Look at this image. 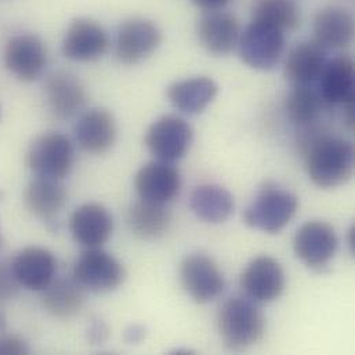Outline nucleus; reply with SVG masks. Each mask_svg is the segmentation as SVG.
Listing matches in <instances>:
<instances>
[{
	"label": "nucleus",
	"mask_w": 355,
	"mask_h": 355,
	"mask_svg": "<svg viewBox=\"0 0 355 355\" xmlns=\"http://www.w3.org/2000/svg\"><path fill=\"white\" fill-rule=\"evenodd\" d=\"M306 171L321 188L346 184L354 173V147L346 139L331 136L315 126L304 128L300 139Z\"/></svg>",
	"instance_id": "1"
},
{
	"label": "nucleus",
	"mask_w": 355,
	"mask_h": 355,
	"mask_svg": "<svg viewBox=\"0 0 355 355\" xmlns=\"http://www.w3.org/2000/svg\"><path fill=\"white\" fill-rule=\"evenodd\" d=\"M217 328L225 347L238 352L261 340L266 320L253 300L231 297L218 310Z\"/></svg>",
	"instance_id": "2"
},
{
	"label": "nucleus",
	"mask_w": 355,
	"mask_h": 355,
	"mask_svg": "<svg viewBox=\"0 0 355 355\" xmlns=\"http://www.w3.org/2000/svg\"><path fill=\"white\" fill-rule=\"evenodd\" d=\"M297 209L299 199L296 195L268 181L260 187L256 198L246 209L245 223L263 232L277 234L291 223Z\"/></svg>",
	"instance_id": "3"
},
{
	"label": "nucleus",
	"mask_w": 355,
	"mask_h": 355,
	"mask_svg": "<svg viewBox=\"0 0 355 355\" xmlns=\"http://www.w3.org/2000/svg\"><path fill=\"white\" fill-rule=\"evenodd\" d=\"M26 165L36 178L62 180L75 165L73 144L58 132L39 135L28 148Z\"/></svg>",
	"instance_id": "4"
},
{
	"label": "nucleus",
	"mask_w": 355,
	"mask_h": 355,
	"mask_svg": "<svg viewBox=\"0 0 355 355\" xmlns=\"http://www.w3.org/2000/svg\"><path fill=\"white\" fill-rule=\"evenodd\" d=\"M238 50L250 68L268 71L277 67L285 51V32L277 26L252 21L241 33Z\"/></svg>",
	"instance_id": "5"
},
{
	"label": "nucleus",
	"mask_w": 355,
	"mask_h": 355,
	"mask_svg": "<svg viewBox=\"0 0 355 355\" xmlns=\"http://www.w3.org/2000/svg\"><path fill=\"white\" fill-rule=\"evenodd\" d=\"M125 277L126 272L121 261L100 248L85 250L73 266V279L83 289L97 293L118 289Z\"/></svg>",
	"instance_id": "6"
},
{
	"label": "nucleus",
	"mask_w": 355,
	"mask_h": 355,
	"mask_svg": "<svg viewBox=\"0 0 355 355\" xmlns=\"http://www.w3.org/2000/svg\"><path fill=\"white\" fill-rule=\"evenodd\" d=\"M162 43L161 29L150 19L130 18L123 21L115 37V57L126 65L139 64L151 57Z\"/></svg>",
	"instance_id": "7"
},
{
	"label": "nucleus",
	"mask_w": 355,
	"mask_h": 355,
	"mask_svg": "<svg viewBox=\"0 0 355 355\" xmlns=\"http://www.w3.org/2000/svg\"><path fill=\"white\" fill-rule=\"evenodd\" d=\"M192 139V128L185 119L176 115H165L150 126L144 141L148 151L158 161L173 164L187 155Z\"/></svg>",
	"instance_id": "8"
},
{
	"label": "nucleus",
	"mask_w": 355,
	"mask_h": 355,
	"mask_svg": "<svg viewBox=\"0 0 355 355\" xmlns=\"http://www.w3.org/2000/svg\"><path fill=\"white\" fill-rule=\"evenodd\" d=\"M49 62L44 42L33 33H19L8 39L4 47L6 68L22 82L37 80Z\"/></svg>",
	"instance_id": "9"
},
{
	"label": "nucleus",
	"mask_w": 355,
	"mask_h": 355,
	"mask_svg": "<svg viewBox=\"0 0 355 355\" xmlns=\"http://www.w3.org/2000/svg\"><path fill=\"white\" fill-rule=\"evenodd\" d=\"M180 278L185 292L198 304H206L217 299L225 281L217 264L205 254L187 256L180 267Z\"/></svg>",
	"instance_id": "10"
},
{
	"label": "nucleus",
	"mask_w": 355,
	"mask_h": 355,
	"mask_svg": "<svg viewBox=\"0 0 355 355\" xmlns=\"http://www.w3.org/2000/svg\"><path fill=\"white\" fill-rule=\"evenodd\" d=\"M62 54L76 62L100 60L110 47L107 31L94 19H73L62 39Z\"/></svg>",
	"instance_id": "11"
},
{
	"label": "nucleus",
	"mask_w": 355,
	"mask_h": 355,
	"mask_svg": "<svg viewBox=\"0 0 355 355\" xmlns=\"http://www.w3.org/2000/svg\"><path fill=\"white\" fill-rule=\"evenodd\" d=\"M293 249L296 256L309 267L322 270L338 252L335 228L325 221H309L297 230Z\"/></svg>",
	"instance_id": "12"
},
{
	"label": "nucleus",
	"mask_w": 355,
	"mask_h": 355,
	"mask_svg": "<svg viewBox=\"0 0 355 355\" xmlns=\"http://www.w3.org/2000/svg\"><path fill=\"white\" fill-rule=\"evenodd\" d=\"M241 286L250 300L271 303L285 289V272L275 259L260 256L252 260L242 272Z\"/></svg>",
	"instance_id": "13"
},
{
	"label": "nucleus",
	"mask_w": 355,
	"mask_h": 355,
	"mask_svg": "<svg viewBox=\"0 0 355 355\" xmlns=\"http://www.w3.org/2000/svg\"><path fill=\"white\" fill-rule=\"evenodd\" d=\"M46 103L50 114L58 121H68L80 114L87 101V92L78 76L58 71L46 82Z\"/></svg>",
	"instance_id": "14"
},
{
	"label": "nucleus",
	"mask_w": 355,
	"mask_h": 355,
	"mask_svg": "<svg viewBox=\"0 0 355 355\" xmlns=\"http://www.w3.org/2000/svg\"><path fill=\"white\" fill-rule=\"evenodd\" d=\"M135 188L140 199L166 205L178 198L181 176L178 168L171 162H150L137 172Z\"/></svg>",
	"instance_id": "15"
},
{
	"label": "nucleus",
	"mask_w": 355,
	"mask_h": 355,
	"mask_svg": "<svg viewBox=\"0 0 355 355\" xmlns=\"http://www.w3.org/2000/svg\"><path fill=\"white\" fill-rule=\"evenodd\" d=\"M118 136L114 115L104 108H92L83 112L75 125V139L78 146L93 155L108 153Z\"/></svg>",
	"instance_id": "16"
},
{
	"label": "nucleus",
	"mask_w": 355,
	"mask_h": 355,
	"mask_svg": "<svg viewBox=\"0 0 355 355\" xmlns=\"http://www.w3.org/2000/svg\"><path fill=\"white\" fill-rule=\"evenodd\" d=\"M10 270L18 285L28 291L43 292L54 281L57 261L47 249L31 246L14 257Z\"/></svg>",
	"instance_id": "17"
},
{
	"label": "nucleus",
	"mask_w": 355,
	"mask_h": 355,
	"mask_svg": "<svg viewBox=\"0 0 355 355\" xmlns=\"http://www.w3.org/2000/svg\"><path fill=\"white\" fill-rule=\"evenodd\" d=\"M196 32L206 51L214 55H227L238 47L242 29L235 15L217 10L206 11L202 15Z\"/></svg>",
	"instance_id": "18"
},
{
	"label": "nucleus",
	"mask_w": 355,
	"mask_h": 355,
	"mask_svg": "<svg viewBox=\"0 0 355 355\" xmlns=\"http://www.w3.org/2000/svg\"><path fill=\"white\" fill-rule=\"evenodd\" d=\"M69 231L79 245L87 249L101 248L112 235V216L103 205L85 203L72 213Z\"/></svg>",
	"instance_id": "19"
},
{
	"label": "nucleus",
	"mask_w": 355,
	"mask_h": 355,
	"mask_svg": "<svg viewBox=\"0 0 355 355\" xmlns=\"http://www.w3.org/2000/svg\"><path fill=\"white\" fill-rule=\"evenodd\" d=\"M354 61L349 55H338L328 60L320 78L318 90L329 105H345L354 101Z\"/></svg>",
	"instance_id": "20"
},
{
	"label": "nucleus",
	"mask_w": 355,
	"mask_h": 355,
	"mask_svg": "<svg viewBox=\"0 0 355 355\" xmlns=\"http://www.w3.org/2000/svg\"><path fill=\"white\" fill-rule=\"evenodd\" d=\"M328 49L315 39L297 43L288 54L284 73L292 85L315 83L328 61Z\"/></svg>",
	"instance_id": "21"
},
{
	"label": "nucleus",
	"mask_w": 355,
	"mask_h": 355,
	"mask_svg": "<svg viewBox=\"0 0 355 355\" xmlns=\"http://www.w3.org/2000/svg\"><path fill=\"white\" fill-rule=\"evenodd\" d=\"M68 200V192L61 180L47 178H33L24 191V203L36 217L53 221Z\"/></svg>",
	"instance_id": "22"
},
{
	"label": "nucleus",
	"mask_w": 355,
	"mask_h": 355,
	"mask_svg": "<svg viewBox=\"0 0 355 355\" xmlns=\"http://www.w3.org/2000/svg\"><path fill=\"white\" fill-rule=\"evenodd\" d=\"M314 33V39L325 49H345L354 37V18L343 7H325L315 15Z\"/></svg>",
	"instance_id": "23"
},
{
	"label": "nucleus",
	"mask_w": 355,
	"mask_h": 355,
	"mask_svg": "<svg viewBox=\"0 0 355 355\" xmlns=\"http://www.w3.org/2000/svg\"><path fill=\"white\" fill-rule=\"evenodd\" d=\"M218 93L217 83L207 76H195L173 83L168 89L169 101L184 114L203 112Z\"/></svg>",
	"instance_id": "24"
},
{
	"label": "nucleus",
	"mask_w": 355,
	"mask_h": 355,
	"mask_svg": "<svg viewBox=\"0 0 355 355\" xmlns=\"http://www.w3.org/2000/svg\"><path fill=\"white\" fill-rule=\"evenodd\" d=\"M193 214L210 224L227 221L234 213V198L228 189L217 184H203L193 189L189 199Z\"/></svg>",
	"instance_id": "25"
},
{
	"label": "nucleus",
	"mask_w": 355,
	"mask_h": 355,
	"mask_svg": "<svg viewBox=\"0 0 355 355\" xmlns=\"http://www.w3.org/2000/svg\"><path fill=\"white\" fill-rule=\"evenodd\" d=\"M171 223V213L161 203L140 199L128 211L129 228L140 239L150 241L164 236L169 231Z\"/></svg>",
	"instance_id": "26"
},
{
	"label": "nucleus",
	"mask_w": 355,
	"mask_h": 355,
	"mask_svg": "<svg viewBox=\"0 0 355 355\" xmlns=\"http://www.w3.org/2000/svg\"><path fill=\"white\" fill-rule=\"evenodd\" d=\"M329 105L322 100L314 83L293 85L285 100V111L291 122L302 129L315 126L325 108Z\"/></svg>",
	"instance_id": "27"
},
{
	"label": "nucleus",
	"mask_w": 355,
	"mask_h": 355,
	"mask_svg": "<svg viewBox=\"0 0 355 355\" xmlns=\"http://www.w3.org/2000/svg\"><path fill=\"white\" fill-rule=\"evenodd\" d=\"M42 303L53 317L60 320L72 318L83 309V288L75 279L53 281L43 291Z\"/></svg>",
	"instance_id": "28"
},
{
	"label": "nucleus",
	"mask_w": 355,
	"mask_h": 355,
	"mask_svg": "<svg viewBox=\"0 0 355 355\" xmlns=\"http://www.w3.org/2000/svg\"><path fill=\"white\" fill-rule=\"evenodd\" d=\"M253 21L292 31L300 25V8L293 0H256Z\"/></svg>",
	"instance_id": "29"
},
{
	"label": "nucleus",
	"mask_w": 355,
	"mask_h": 355,
	"mask_svg": "<svg viewBox=\"0 0 355 355\" xmlns=\"http://www.w3.org/2000/svg\"><path fill=\"white\" fill-rule=\"evenodd\" d=\"M29 349L24 340L15 336L0 338V354H28Z\"/></svg>",
	"instance_id": "30"
},
{
	"label": "nucleus",
	"mask_w": 355,
	"mask_h": 355,
	"mask_svg": "<svg viewBox=\"0 0 355 355\" xmlns=\"http://www.w3.org/2000/svg\"><path fill=\"white\" fill-rule=\"evenodd\" d=\"M17 281L12 277L11 270H7L0 264V300H6L12 296Z\"/></svg>",
	"instance_id": "31"
},
{
	"label": "nucleus",
	"mask_w": 355,
	"mask_h": 355,
	"mask_svg": "<svg viewBox=\"0 0 355 355\" xmlns=\"http://www.w3.org/2000/svg\"><path fill=\"white\" fill-rule=\"evenodd\" d=\"M108 335V328L105 327V324L100 320H96L93 324H92V328L89 331V336H90V340L93 343H101L105 340Z\"/></svg>",
	"instance_id": "32"
},
{
	"label": "nucleus",
	"mask_w": 355,
	"mask_h": 355,
	"mask_svg": "<svg viewBox=\"0 0 355 355\" xmlns=\"http://www.w3.org/2000/svg\"><path fill=\"white\" fill-rule=\"evenodd\" d=\"M192 1L195 6H198L205 11H217L230 3V0H192Z\"/></svg>",
	"instance_id": "33"
},
{
	"label": "nucleus",
	"mask_w": 355,
	"mask_h": 355,
	"mask_svg": "<svg viewBox=\"0 0 355 355\" xmlns=\"http://www.w3.org/2000/svg\"><path fill=\"white\" fill-rule=\"evenodd\" d=\"M144 335H146L144 328L135 325L126 331V342L128 343H140L143 340Z\"/></svg>",
	"instance_id": "34"
},
{
	"label": "nucleus",
	"mask_w": 355,
	"mask_h": 355,
	"mask_svg": "<svg viewBox=\"0 0 355 355\" xmlns=\"http://www.w3.org/2000/svg\"><path fill=\"white\" fill-rule=\"evenodd\" d=\"M1 246H3V239H1V234H0V250H1Z\"/></svg>",
	"instance_id": "35"
}]
</instances>
